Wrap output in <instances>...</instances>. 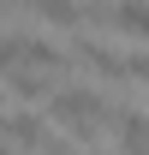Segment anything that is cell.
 <instances>
[{
  "label": "cell",
  "instance_id": "cell-1",
  "mask_svg": "<svg viewBox=\"0 0 149 155\" xmlns=\"http://www.w3.org/2000/svg\"><path fill=\"white\" fill-rule=\"evenodd\" d=\"M48 114H54V119H60L72 137L95 143V137H101V125L113 119V107L95 96V90H84V84H60L54 96H48Z\"/></svg>",
  "mask_w": 149,
  "mask_h": 155
},
{
  "label": "cell",
  "instance_id": "cell-2",
  "mask_svg": "<svg viewBox=\"0 0 149 155\" xmlns=\"http://www.w3.org/2000/svg\"><path fill=\"white\" fill-rule=\"evenodd\" d=\"M78 60H84L95 78H113V84L125 78V54H113L108 42H95V36H84V42H78Z\"/></svg>",
  "mask_w": 149,
  "mask_h": 155
},
{
  "label": "cell",
  "instance_id": "cell-3",
  "mask_svg": "<svg viewBox=\"0 0 149 155\" xmlns=\"http://www.w3.org/2000/svg\"><path fill=\"white\" fill-rule=\"evenodd\" d=\"M0 131H6V143H18V149H48L54 137H48V125H42L36 114H12L0 119Z\"/></svg>",
  "mask_w": 149,
  "mask_h": 155
},
{
  "label": "cell",
  "instance_id": "cell-4",
  "mask_svg": "<svg viewBox=\"0 0 149 155\" xmlns=\"http://www.w3.org/2000/svg\"><path fill=\"white\" fill-rule=\"evenodd\" d=\"M113 131H119V149L125 155L149 149V114H137V107H119V114H113Z\"/></svg>",
  "mask_w": 149,
  "mask_h": 155
},
{
  "label": "cell",
  "instance_id": "cell-5",
  "mask_svg": "<svg viewBox=\"0 0 149 155\" xmlns=\"http://www.w3.org/2000/svg\"><path fill=\"white\" fill-rule=\"evenodd\" d=\"M113 30L149 42V0H113Z\"/></svg>",
  "mask_w": 149,
  "mask_h": 155
},
{
  "label": "cell",
  "instance_id": "cell-6",
  "mask_svg": "<svg viewBox=\"0 0 149 155\" xmlns=\"http://www.w3.org/2000/svg\"><path fill=\"white\" fill-rule=\"evenodd\" d=\"M6 90L24 101H36V96H54V84H48V72H36V66H18V72H6Z\"/></svg>",
  "mask_w": 149,
  "mask_h": 155
},
{
  "label": "cell",
  "instance_id": "cell-7",
  "mask_svg": "<svg viewBox=\"0 0 149 155\" xmlns=\"http://www.w3.org/2000/svg\"><path fill=\"white\" fill-rule=\"evenodd\" d=\"M24 66V36H0V78Z\"/></svg>",
  "mask_w": 149,
  "mask_h": 155
},
{
  "label": "cell",
  "instance_id": "cell-8",
  "mask_svg": "<svg viewBox=\"0 0 149 155\" xmlns=\"http://www.w3.org/2000/svg\"><path fill=\"white\" fill-rule=\"evenodd\" d=\"M125 78H137V84L149 90V54H125Z\"/></svg>",
  "mask_w": 149,
  "mask_h": 155
}]
</instances>
